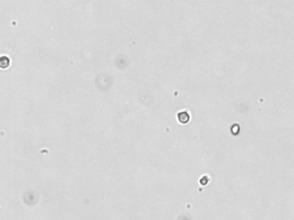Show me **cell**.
Segmentation results:
<instances>
[{
	"label": "cell",
	"mask_w": 294,
	"mask_h": 220,
	"mask_svg": "<svg viewBox=\"0 0 294 220\" xmlns=\"http://www.w3.org/2000/svg\"><path fill=\"white\" fill-rule=\"evenodd\" d=\"M10 64V60L8 57L2 56L0 57V67L1 68H6Z\"/></svg>",
	"instance_id": "6da1fadb"
}]
</instances>
